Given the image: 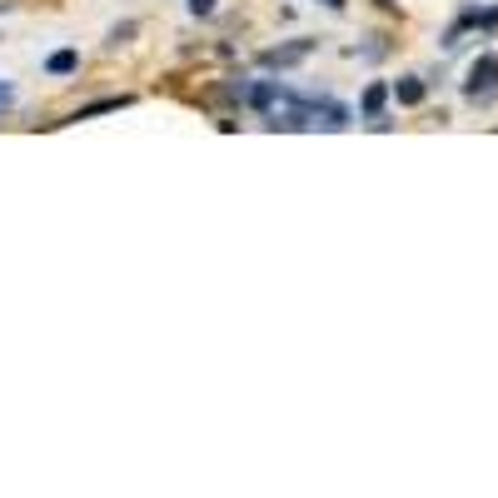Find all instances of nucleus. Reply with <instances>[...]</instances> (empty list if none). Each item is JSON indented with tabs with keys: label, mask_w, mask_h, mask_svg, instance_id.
Wrapping results in <instances>:
<instances>
[{
	"label": "nucleus",
	"mask_w": 498,
	"mask_h": 498,
	"mask_svg": "<svg viewBox=\"0 0 498 498\" xmlns=\"http://www.w3.org/2000/svg\"><path fill=\"white\" fill-rule=\"evenodd\" d=\"M494 95H498V55H478L474 66H468L464 100H474V105H488Z\"/></svg>",
	"instance_id": "f257e3e1"
},
{
	"label": "nucleus",
	"mask_w": 498,
	"mask_h": 498,
	"mask_svg": "<svg viewBox=\"0 0 498 498\" xmlns=\"http://www.w3.org/2000/svg\"><path fill=\"white\" fill-rule=\"evenodd\" d=\"M309 50H315V40H294V45H280V50H264L260 66L264 70H289V66H299Z\"/></svg>",
	"instance_id": "f03ea898"
},
{
	"label": "nucleus",
	"mask_w": 498,
	"mask_h": 498,
	"mask_svg": "<svg viewBox=\"0 0 498 498\" xmlns=\"http://www.w3.org/2000/svg\"><path fill=\"white\" fill-rule=\"evenodd\" d=\"M274 100H284L280 80H254V85L245 90V105H254V110H274Z\"/></svg>",
	"instance_id": "7ed1b4c3"
},
{
	"label": "nucleus",
	"mask_w": 498,
	"mask_h": 498,
	"mask_svg": "<svg viewBox=\"0 0 498 498\" xmlns=\"http://www.w3.org/2000/svg\"><path fill=\"white\" fill-rule=\"evenodd\" d=\"M130 105V95H105V100H90V105H80L70 120H95V115H110V110H125Z\"/></svg>",
	"instance_id": "20e7f679"
},
{
	"label": "nucleus",
	"mask_w": 498,
	"mask_h": 498,
	"mask_svg": "<svg viewBox=\"0 0 498 498\" xmlns=\"http://www.w3.org/2000/svg\"><path fill=\"white\" fill-rule=\"evenodd\" d=\"M384 100H389V85H379V80H374V85L364 90V100H359V115H364V120L384 115Z\"/></svg>",
	"instance_id": "39448f33"
},
{
	"label": "nucleus",
	"mask_w": 498,
	"mask_h": 498,
	"mask_svg": "<svg viewBox=\"0 0 498 498\" xmlns=\"http://www.w3.org/2000/svg\"><path fill=\"white\" fill-rule=\"evenodd\" d=\"M394 100H399V105H409V110L423 105V80L419 76H404L399 85H394Z\"/></svg>",
	"instance_id": "423d86ee"
},
{
	"label": "nucleus",
	"mask_w": 498,
	"mask_h": 498,
	"mask_svg": "<svg viewBox=\"0 0 498 498\" xmlns=\"http://www.w3.org/2000/svg\"><path fill=\"white\" fill-rule=\"evenodd\" d=\"M45 70H50V76H76V70H80V55H76V50H55L50 60H45Z\"/></svg>",
	"instance_id": "0eeeda50"
},
{
	"label": "nucleus",
	"mask_w": 498,
	"mask_h": 498,
	"mask_svg": "<svg viewBox=\"0 0 498 498\" xmlns=\"http://www.w3.org/2000/svg\"><path fill=\"white\" fill-rule=\"evenodd\" d=\"M349 55H364V60H384V55H389V40H384V35H374L369 45H354Z\"/></svg>",
	"instance_id": "6e6552de"
},
{
	"label": "nucleus",
	"mask_w": 498,
	"mask_h": 498,
	"mask_svg": "<svg viewBox=\"0 0 498 498\" xmlns=\"http://www.w3.org/2000/svg\"><path fill=\"white\" fill-rule=\"evenodd\" d=\"M135 31H140V25H135V21H125V25H115V31H110V45H125V40H130V35Z\"/></svg>",
	"instance_id": "1a4fd4ad"
},
{
	"label": "nucleus",
	"mask_w": 498,
	"mask_h": 498,
	"mask_svg": "<svg viewBox=\"0 0 498 498\" xmlns=\"http://www.w3.org/2000/svg\"><path fill=\"white\" fill-rule=\"evenodd\" d=\"M5 110H15V90L0 80V115H5Z\"/></svg>",
	"instance_id": "9d476101"
},
{
	"label": "nucleus",
	"mask_w": 498,
	"mask_h": 498,
	"mask_svg": "<svg viewBox=\"0 0 498 498\" xmlns=\"http://www.w3.org/2000/svg\"><path fill=\"white\" fill-rule=\"evenodd\" d=\"M190 15H215V0H190Z\"/></svg>",
	"instance_id": "9b49d317"
},
{
	"label": "nucleus",
	"mask_w": 498,
	"mask_h": 498,
	"mask_svg": "<svg viewBox=\"0 0 498 498\" xmlns=\"http://www.w3.org/2000/svg\"><path fill=\"white\" fill-rule=\"evenodd\" d=\"M319 5H325V11H344L349 0H319Z\"/></svg>",
	"instance_id": "f8f14e48"
},
{
	"label": "nucleus",
	"mask_w": 498,
	"mask_h": 498,
	"mask_svg": "<svg viewBox=\"0 0 498 498\" xmlns=\"http://www.w3.org/2000/svg\"><path fill=\"white\" fill-rule=\"evenodd\" d=\"M379 5H384V11H399V0H379Z\"/></svg>",
	"instance_id": "ddd939ff"
}]
</instances>
